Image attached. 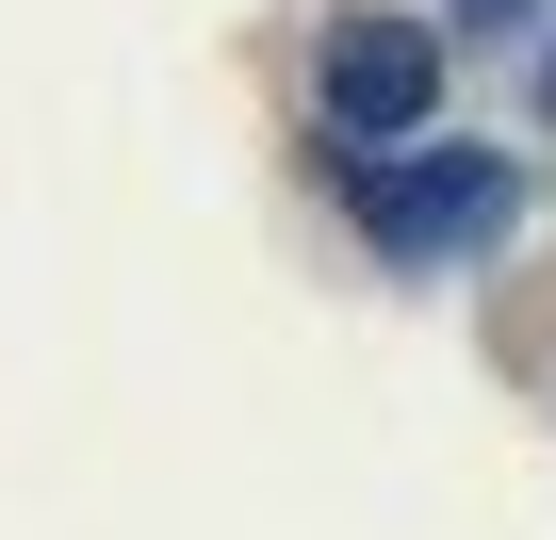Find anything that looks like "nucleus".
Wrapping results in <instances>:
<instances>
[{
    "mask_svg": "<svg viewBox=\"0 0 556 540\" xmlns=\"http://www.w3.org/2000/svg\"><path fill=\"white\" fill-rule=\"evenodd\" d=\"M328 180H344L361 246H377V262H409V279H458L475 246H507V229H523V148H475V131H426V148H377V164H344V148H328Z\"/></svg>",
    "mask_w": 556,
    "mask_h": 540,
    "instance_id": "obj_1",
    "label": "nucleus"
},
{
    "mask_svg": "<svg viewBox=\"0 0 556 540\" xmlns=\"http://www.w3.org/2000/svg\"><path fill=\"white\" fill-rule=\"evenodd\" d=\"M312 99H328V148H344V164L426 148V115H442V34L361 0V17H328V50H312Z\"/></svg>",
    "mask_w": 556,
    "mask_h": 540,
    "instance_id": "obj_2",
    "label": "nucleus"
},
{
    "mask_svg": "<svg viewBox=\"0 0 556 540\" xmlns=\"http://www.w3.org/2000/svg\"><path fill=\"white\" fill-rule=\"evenodd\" d=\"M442 17H475V34H507V17H540V0H442Z\"/></svg>",
    "mask_w": 556,
    "mask_h": 540,
    "instance_id": "obj_3",
    "label": "nucleus"
}]
</instances>
